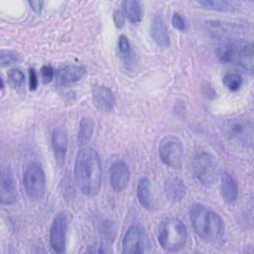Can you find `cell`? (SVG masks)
<instances>
[{"instance_id": "cell-1", "label": "cell", "mask_w": 254, "mask_h": 254, "mask_svg": "<svg viewBox=\"0 0 254 254\" xmlns=\"http://www.w3.org/2000/svg\"><path fill=\"white\" fill-rule=\"evenodd\" d=\"M74 180L79 190L86 195H95L101 187L102 168L98 153L91 147L81 148L75 159Z\"/></svg>"}, {"instance_id": "cell-2", "label": "cell", "mask_w": 254, "mask_h": 254, "mask_svg": "<svg viewBox=\"0 0 254 254\" xmlns=\"http://www.w3.org/2000/svg\"><path fill=\"white\" fill-rule=\"evenodd\" d=\"M190 219L195 233L205 241L217 240L223 234L221 217L200 203L191 205Z\"/></svg>"}, {"instance_id": "cell-3", "label": "cell", "mask_w": 254, "mask_h": 254, "mask_svg": "<svg viewBox=\"0 0 254 254\" xmlns=\"http://www.w3.org/2000/svg\"><path fill=\"white\" fill-rule=\"evenodd\" d=\"M188 239L186 225L178 218L168 217L161 221L158 227V241L168 251H179Z\"/></svg>"}, {"instance_id": "cell-4", "label": "cell", "mask_w": 254, "mask_h": 254, "mask_svg": "<svg viewBox=\"0 0 254 254\" xmlns=\"http://www.w3.org/2000/svg\"><path fill=\"white\" fill-rule=\"evenodd\" d=\"M216 57L227 64L240 65L244 69L253 70V44L249 43H225L216 49Z\"/></svg>"}, {"instance_id": "cell-5", "label": "cell", "mask_w": 254, "mask_h": 254, "mask_svg": "<svg viewBox=\"0 0 254 254\" xmlns=\"http://www.w3.org/2000/svg\"><path fill=\"white\" fill-rule=\"evenodd\" d=\"M192 170L196 181L205 187L213 185L218 178L216 158L208 152H201L195 156Z\"/></svg>"}, {"instance_id": "cell-6", "label": "cell", "mask_w": 254, "mask_h": 254, "mask_svg": "<svg viewBox=\"0 0 254 254\" xmlns=\"http://www.w3.org/2000/svg\"><path fill=\"white\" fill-rule=\"evenodd\" d=\"M226 137L238 146L248 148L253 143V123L245 118H231L224 123Z\"/></svg>"}, {"instance_id": "cell-7", "label": "cell", "mask_w": 254, "mask_h": 254, "mask_svg": "<svg viewBox=\"0 0 254 254\" xmlns=\"http://www.w3.org/2000/svg\"><path fill=\"white\" fill-rule=\"evenodd\" d=\"M23 184L27 195L33 200L43 198L46 191V178L42 166L36 162L30 163L23 177Z\"/></svg>"}, {"instance_id": "cell-8", "label": "cell", "mask_w": 254, "mask_h": 254, "mask_svg": "<svg viewBox=\"0 0 254 254\" xmlns=\"http://www.w3.org/2000/svg\"><path fill=\"white\" fill-rule=\"evenodd\" d=\"M159 155L166 166L172 169H180L184 156L182 141L174 135L164 137L159 145Z\"/></svg>"}, {"instance_id": "cell-9", "label": "cell", "mask_w": 254, "mask_h": 254, "mask_svg": "<svg viewBox=\"0 0 254 254\" xmlns=\"http://www.w3.org/2000/svg\"><path fill=\"white\" fill-rule=\"evenodd\" d=\"M151 242L145 230L139 225L129 227L123 238V253L141 254L150 251Z\"/></svg>"}, {"instance_id": "cell-10", "label": "cell", "mask_w": 254, "mask_h": 254, "mask_svg": "<svg viewBox=\"0 0 254 254\" xmlns=\"http://www.w3.org/2000/svg\"><path fill=\"white\" fill-rule=\"evenodd\" d=\"M67 226L68 220L65 212H58L50 229V244L53 250L57 253H64L65 251Z\"/></svg>"}, {"instance_id": "cell-11", "label": "cell", "mask_w": 254, "mask_h": 254, "mask_svg": "<svg viewBox=\"0 0 254 254\" xmlns=\"http://www.w3.org/2000/svg\"><path fill=\"white\" fill-rule=\"evenodd\" d=\"M110 185L114 191L120 192L124 190L130 180V170L126 163L122 161L114 162L109 169Z\"/></svg>"}, {"instance_id": "cell-12", "label": "cell", "mask_w": 254, "mask_h": 254, "mask_svg": "<svg viewBox=\"0 0 254 254\" xmlns=\"http://www.w3.org/2000/svg\"><path fill=\"white\" fill-rule=\"evenodd\" d=\"M0 199L4 204H12L17 199V189L9 167H3L0 177Z\"/></svg>"}, {"instance_id": "cell-13", "label": "cell", "mask_w": 254, "mask_h": 254, "mask_svg": "<svg viewBox=\"0 0 254 254\" xmlns=\"http://www.w3.org/2000/svg\"><path fill=\"white\" fill-rule=\"evenodd\" d=\"M52 147L56 161L59 165H63L67 150V135L64 128L57 127L54 129L52 134Z\"/></svg>"}, {"instance_id": "cell-14", "label": "cell", "mask_w": 254, "mask_h": 254, "mask_svg": "<svg viewBox=\"0 0 254 254\" xmlns=\"http://www.w3.org/2000/svg\"><path fill=\"white\" fill-rule=\"evenodd\" d=\"M92 100L94 106L101 112H109L114 106V96L112 91L102 85L93 86Z\"/></svg>"}, {"instance_id": "cell-15", "label": "cell", "mask_w": 254, "mask_h": 254, "mask_svg": "<svg viewBox=\"0 0 254 254\" xmlns=\"http://www.w3.org/2000/svg\"><path fill=\"white\" fill-rule=\"evenodd\" d=\"M150 31L152 39L158 46L162 48H168L170 46V36L168 29L161 15H156L153 18Z\"/></svg>"}, {"instance_id": "cell-16", "label": "cell", "mask_w": 254, "mask_h": 254, "mask_svg": "<svg viewBox=\"0 0 254 254\" xmlns=\"http://www.w3.org/2000/svg\"><path fill=\"white\" fill-rule=\"evenodd\" d=\"M86 73V69L81 65L66 64L60 67L56 73L57 79L61 83H72L81 79Z\"/></svg>"}, {"instance_id": "cell-17", "label": "cell", "mask_w": 254, "mask_h": 254, "mask_svg": "<svg viewBox=\"0 0 254 254\" xmlns=\"http://www.w3.org/2000/svg\"><path fill=\"white\" fill-rule=\"evenodd\" d=\"M220 192L226 202H233L238 195V186L235 179L227 172H223L220 180Z\"/></svg>"}, {"instance_id": "cell-18", "label": "cell", "mask_w": 254, "mask_h": 254, "mask_svg": "<svg viewBox=\"0 0 254 254\" xmlns=\"http://www.w3.org/2000/svg\"><path fill=\"white\" fill-rule=\"evenodd\" d=\"M165 192L169 199L173 201H179L182 200L185 197L186 194V187L184 182L177 178L172 177L165 181Z\"/></svg>"}, {"instance_id": "cell-19", "label": "cell", "mask_w": 254, "mask_h": 254, "mask_svg": "<svg viewBox=\"0 0 254 254\" xmlns=\"http://www.w3.org/2000/svg\"><path fill=\"white\" fill-rule=\"evenodd\" d=\"M137 197L140 204L147 209H152L154 206V199L152 194L151 183L149 179L142 178L137 187Z\"/></svg>"}, {"instance_id": "cell-20", "label": "cell", "mask_w": 254, "mask_h": 254, "mask_svg": "<svg viewBox=\"0 0 254 254\" xmlns=\"http://www.w3.org/2000/svg\"><path fill=\"white\" fill-rule=\"evenodd\" d=\"M198 4L207 9L220 12H234L240 7L239 2L230 0H199Z\"/></svg>"}, {"instance_id": "cell-21", "label": "cell", "mask_w": 254, "mask_h": 254, "mask_svg": "<svg viewBox=\"0 0 254 254\" xmlns=\"http://www.w3.org/2000/svg\"><path fill=\"white\" fill-rule=\"evenodd\" d=\"M122 9L124 16L128 19L129 22L136 24L139 23L142 19V9L138 1L135 0H126L122 2Z\"/></svg>"}, {"instance_id": "cell-22", "label": "cell", "mask_w": 254, "mask_h": 254, "mask_svg": "<svg viewBox=\"0 0 254 254\" xmlns=\"http://www.w3.org/2000/svg\"><path fill=\"white\" fill-rule=\"evenodd\" d=\"M94 122L90 117H82L79 123V130L77 135L78 145L84 146L91 139L94 132Z\"/></svg>"}, {"instance_id": "cell-23", "label": "cell", "mask_w": 254, "mask_h": 254, "mask_svg": "<svg viewBox=\"0 0 254 254\" xmlns=\"http://www.w3.org/2000/svg\"><path fill=\"white\" fill-rule=\"evenodd\" d=\"M118 52L124 64L127 66H131L135 60L134 52L128 38L124 35H121L118 39Z\"/></svg>"}, {"instance_id": "cell-24", "label": "cell", "mask_w": 254, "mask_h": 254, "mask_svg": "<svg viewBox=\"0 0 254 254\" xmlns=\"http://www.w3.org/2000/svg\"><path fill=\"white\" fill-rule=\"evenodd\" d=\"M222 81L227 89L230 91H236L241 87L243 78L237 72H227L224 74Z\"/></svg>"}, {"instance_id": "cell-25", "label": "cell", "mask_w": 254, "mask_h": 254, "mask_svg": "<svg viewBox=\"0 0 254 254\" xmlns=\"http://www.w3.org/2000/svg\"><path fill=\"white\" fill-rule=\"evenodd\" d=\"M7 78H8L9 84L13 88L21 87L25 81L24 73L18 68H13V69L9 70V72L7 74Z\"/></svg>"}, {"instance_id": "cell-26", "label": "cell", "mask_w": 254, "mask_h": 254, "mask_svg": "<svg viewBox=\"0 0 254 254\" xmlns=\"http://www.w3.org/2000/svg\"><path fill=\"white\" fill-rule=\"evenodd\" d=\"M18 61V56L10 51H2L1 52V65L7 66Z\"/></svg>"}, {"instance_id": "cell-27", "label": "cell", "mask_w": 254, "mask_h": 254, "mask_svg": "<svg viewBox=\"0 0 254 254\" xmlns=\"http://www.w3.org/2000/svg\"><path fill=\"white\" fill-rule=\"evenodd\" d=\"M41 74L44 82H50L55 75V70L51 65H44L41 68Z\"/></svg>"}, {"instance_id": "cell-28", "label": "cell", "mask_w": 254, "mask_h": 254, "mask_svg": "<svg viewBox=\"0 0 254 254\" xmlns=\"http://www.w3.org/2000/svg\"><path fill=\"white\" fill-rule=\"evenodd\" d=\"M172 24L176 29L180 31H184L186 29V23L179 13H174L172 17Z\"/></svg>"}, {"instance_id": "cell-29", "label": "cell", "mask_w": 254, "mask_h": 254, "mask_svg": "<svg viewBox=\"0 0 254 254\" xmlns=\"http://www.w3.org/2000/svg\"><path fill=\"white\" fill-rule=\"evenodd\" d=\"M29 85L31 90H35L38 86V76L34 68L30 69V77H29Z\"/></svg>"}, {"instance_id": "cell-30", "label": "cell", "mask_w": 254, "mask_h": 254, "mask_svg": "<svg viewBox=\"0 0 254 254\" xmlns=\"http://www.w3.org/2000/svg\"><path fill=\"white\" fill-rule=\"evenodd\" d=\"M113 18H114V23H115L116 27L121 28L124 24V14H123V12H121L120 10H116L113 14Z\"/></svg>"}, {"instance_id": "cell-31", "label": "cell", "mask_w": 254, "mask_h": 254, "mask_svg": "<svg viewBox=\"0 0 254 254\" xmlns=\"http://www.w3.org/2000/svg\"><path fill=\"white\" fill-rule=\"evenodd\" d=\"M29 4L31 6V8L36 12V13H40L42 8H43V2L42 1H29Z\"/></svg>"}]
</instances>
